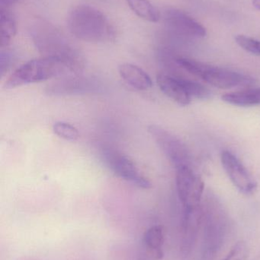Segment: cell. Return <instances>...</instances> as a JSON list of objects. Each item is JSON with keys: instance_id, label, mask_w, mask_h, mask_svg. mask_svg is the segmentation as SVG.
I'll use <instances>...</instances> for the list:
<instances>
[{"instance_id": "6da1fadb", "label": "cell", "mask_w": 260, "mask_h": 260, "mask_svg": "<svg viewBox=\"0 0 260 260\" xmlns=\"http://www.w3.org/2000/svg\"><path fill=\"white\" fill-rule=\"evenodd\" d=\"M67 26L70 33L81 41L109 43L115 40L116 31L103 12L89 5L75 7L69 14Z\"/></svg>"}, {"instance_id": "7a4b0ae2", "label": "cell", "mask_w": 260, "mask_h": 260, "mask_svg": "<svg viewBox=\"0 0 260 260\" xmlns=\"http://www.w3.org/2000/svg\"><path fill=\"white\" fill-rule=\"evenodd\" d=\"M31 33L35 46L43 56L61 59L71 66L77 73L80 71L82 62L79 55L53 24L44 20L37 19Z\"/></svg>"}, {"instance_id": "3957f363", "label": "cell", "mask_w": 260, "mask_h": 260, "mask_svg": "<svg viewBox=\"0 0 260 260\" xmlns=\"http://www.w3.org/2000/svg\"><path fill=\"white\" fill-rule=\"evenodd\" d=\"M77 72L67 62L59 59L43 56L21 65L8 78L4 88L12 89L29 84L44 82Z\"/></svg>"}, {"instance_id": "277c9868", "label": "cell", "mask_w": 260, "mask_h": 260, "mask_svg": "<svg viewBox=\"0 0 260 260\" xmlns=\"http://www.w3.org/2000/svg\"><path fill=\"white\" fill-rule=\"evenodd\" d=\"M176 61L182 68L191 74L198 76L206 83L215 88L221 89L236 87L248 88L256 83V79L252 76L233 70L214 67L189 58L179 57Z\"/></svg>"}, {"instance_id": "5b68a950", "label": "cell", "mask_w": 260, "mask_h": 260, "mask_svg": "<svg viewBox=\"0 0 260 260\" xmlns=\"http://www.w3.org/2000/svg\"><path fill=\"white\" fill-rule=\"evenodd\" d=\"M204 224V250L212 256L221 250L227 232V220L224 211L216 203L203 207Z\"/></svg>"}, {"instance_id": "8992f818", "label": "cell", "mask_w": 260, "mask_h": 260, "mask_svg": "<svg viewBox=\"0 0 260 260\" xmlns=\"http://www.w3.org/2000/svg\"><path fill=\"white\" fill-rule=\"evenodd\" d=\"M148 131L176 169L191 167L192 156L190 152L178 137L157 125L148 126Z\"/></svg>"}, {"instance_id": "52a82bcc", "label": "cell", "mask_w": 260, "mask_h": 260, "mask_svg": "<svg viewBox=\"0 0 260 260\" xmlns=\"http://www.w3.org/2000/svg\"><path fill=\"white\" fill-rule=\"evenodd\" d=\"M101 154L108 169L122 180L141 189H148L152 186L151 181L140 173L128 156L111 148H103Z\"/></svg>"}, {"instance_id": "ba28073f", "label": "cell", "mask_w": 260, "mask_h": 260, "mask_svg": "<svg viewBox=\"0 0 260 260\" xmlns=\"http://www.w3.org/2000/svg\"><path fill=\"white\" fill-rule=\"evenodd\" d=\"M177 192L184 209H192L201 206L205 183L203 178L191 167L177 170Z\"/></svg>"}, {"instance_id": "9c48e42d", "label": "cell", "mask_w": 260, "mask_h": 260, "mask_svg": "<svg viewBox=\"0 0 260 260\" xmlns=\"http://www.w3.org/2000/svg\"><path fill=\"white\" fill-rule=\"evenodd\" d=\"M221 161L230 181L240 192L247 196L256 192L257 182L235 154L224 150L221 154Z\"/></svg>"}, {"instance_id": "30bf717a", "label": "cell", "mask_w": 260, "mask_h": 260, "mask_svg": "<svg viewBox=\"0 0 260 260\" xmlns=\"http://www.w3.org/2000/svg\"><path fill=\"white\" fill-rule=\"evenodd\" d=\"M203 206L184 209L181 228V254L187 257L193 250L199 228L203 224Z\"/></svg>"}, {"instance_id": "8fae6325", "label": "cell", "mask_w": 260, "mask_h": 260, "mask_svg": "<svg viewBox=\"0 0 260 260\" xmlns=\"http://www.w3.org/2000/svg\"><path fill=\"white\" fill-rule=\"evenodd\" d=\"M163 18L168 27L179 33L198 38H203L207 35V30L203 24L180 9H167Z\"/></svg>"}, {"instance_id": "7c38bea8", "label": "cell", "mask_w": 260, "mask_h": 260, "mask_svg": "<svg viewBox=\"0 0 260 260\" xmlns=\"http://www.w3.org/2000/svg\"><path fill=\"white\" fill-rule=\"evenodd\" d=\"M100 88L97 81L88 78H67L51 84L47 88L50 95L86 94L96 92Z\"/></svg>"}, {"instance_id": "4fadbf2b", "label": "cell", "mask_w": 260, "mask_h": 260, "mask_svg": "<svg viewBox=\"0 0 260 260\" xmlns=\"http://www.w3.org/2000/svg\"><path fill=\"white\" fill-rule=\"evenodd\" d=\"M157 82L162 92L180 106H187L191 103V98L186 92L181 78L160 73L157 76Z\"/></svg>"}, {"instance_id": "5bb4252c", "label": "cell", "mask_w": 260, "mask_h": 260, "mask_svg": "<svg viewBox=\"0 0 260 260\" xmlns=\"http://www.w3.org/2000/svg\"><path fill=\"white\" fill-rule=\"evenodd\" d=\"M119 74L128 85L139 91H147L152 88L153 82L149 75L137 66L124 63L119 66Z\"/></svg>"}, {"instance_id": "9a60e30c", "label": "cell", "mask_w": 260, "mask_h": 260, "mask_svg": "<svg viewBox=\"0 0 260 260\" xmlns=\"http://www.w3.org/2000/svg\"><path fill=\"white\" fill-rule=\"evenodd\" d=\"M223 102L238 107H253L260 105V87L247 88L241 91L227 93L221 97Z\"/></svg>"}, {"instance_id": "2e32d148", "label": "cell", "mask_w": 260, "mask_h": 260, "mask_svg": "<svg viewBox=\"0 0 260 260\" xmlns=\"http://www.w3.org/2000/svg\"><path fill=\"white\" fill-rule=\"evenodd\" d=\"M164 243V232L162 226L155 225L150 228L143 235V244L155 259H160L163 256V247Z\"/></svg>"}, {"instance_id": "e0dca14e", "label": "cell", "mask_w": 260, "mask_h": 260, "mask_svg": "<svg viewBox=\"0 0 260 260\" xmlns=\"http://www.w3.org/2000/svg\"><path fill=\"white\" fill-rule=\"evenodd\" d=\"M126 2L130 9L139 18L150 22L160 21V12L149 0H126Z\"/></svg>"}, {"instance_id": "ac0fdd59", "label": "cell", "mask_w": 260, "mask_h": 260, "mask_svg": "<svg viewBox=\"0 0 260 260\" xmlns=\"http://www.w3.org/2000/svg\"><path fill=\"white\" fill-rule=\"evenodd\" d=\"M0 23V44L2 48H4L11 44L16 35V22L13 15L7 10V9H1Z\"/></svg>"}, {"instance_id": "d6986e66", "label": "cell", "mask_w": 260, "mask_h": 260, "mask_svg": "<svg viewBox=\"0 0 260 260\" xmlns=\"http://www.w3.org/2000/svg\"><path fill=\"white\" fill-rule=\"evenodd\" d=\"M182 83L186 89V92L189 94L191 99H195L198 100H207L212 98V92L199 82L195 81L189 80V79H182Z\"/></svg>"}, {"instance_id": "ffe728a7", "label": "cell", "mask_w": 260, "mask_h": 260, "mask_svg": "<svg viewBox=\"0 0 260 260\" xmlns=\"http://www.w3.org/2000/svg\"><path fill=\"white\" fill-rule=\"evenodd\" d=\"M53 131L58 137L67 141H76L79 138L78 129L66 122H56L53 124Z\"/></svg>"}, {"instance_id": "44dd1931", "label": "cell", "mask_w": 260, "mask_h": 260, "mask_svg": "<svg viewBox=\"0 0 260 260\" xmlns=\"http://www.w3.org/2000/svg\"><path fill=\"white\" fill-rule=\"evenodd\" d=\"M235 41L241 48L248 53L260 56V40L239 35L235 37Z\"/></svg>"}, {"instance_id": "7402d4cb", "label": "cell", "mask_w": 260, "mask_h": 260, "mask_svg": "<svg viewBox=\"0 0 260 260\" xmlns=\"http://www.w3.org/2000/svg\"><path fill=\"white\" fill-rule=\"evenodd\" d=\"M247 256V244L244 241H239L234 246L230 253L223 260H245Z\"/></svg>"}, {"instance_id": "603a6c76", "label": "cell", "mask_w": 260, "mask_h": 260, "mask_svg": "<svg viewBox=\"0 0 260 260\" xmlns=\"http://www.w3.org/2000/svg\"><path fill=\"white\" fill-rule=\"evenodd\" d=\"M11 61H12L11 53L8 51H2L1 60H0V71H1L2 76L7 71L9 66L11 65Z\"/></svg>"}, {"instance_id": "cb8c5ba5", "label": "cell", "mask_w": 260, "mask_h": 260, "mask_svg": "<svg viewBox=\"0 0 260 260\" xmlns=\"http://www.w3.org/2000/svg\"><path fill=\"white\" fill-rule=\"evenodd\" d=\"M20 0H0V6L1 9H7L9 6L15 4Z\"/></svg>"}, {"instance_id": "d4e9b609", "label": "cell", "mask_w": 260, "mask_h": 260, "mask_svg": "<svg viewBox=\"0 0 260 260\" xmlns=\"http://www.w3.org/2000/svg\"><path fill=\"white\" fill-rule=\"evenodd\" d=\"M252 4L257 10L260 11V0H252Z\"/></svg>"}, {"instance_id": "484cf974", "label": "cell", "mask_w": 260, "mask_h": 260, "mask_svg": "<svg viewBox=\"0 0 260 260\" xmlns=\"http://www.w3.org/2000/svg\"><path fill=\"white\" fill-rule=\"evenodd\" d=\"M139 260H148V259H139Z\"/></svg>"}]
</instances>
